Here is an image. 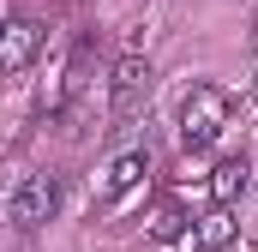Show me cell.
I'll return each mask as SVG.
<instances>
[{
    "mask_svg": "<svg viewBox=\"0 0 258 252\" xmlns=\"http://www.w3.org/2000/svg\"><path fill=\"white\" fill-rule=\"evenodd\" d=\"M144 90H150V66L144 60H120L114 66V114H132Z\"/></svg>",
    "mask_w": 258,
    "mask_h": 252,
    "instance_id": "obj_7",
    "label": "cell"
},
{
    "mask_svg": "<svg viewBox=\"0 0 258 252\" xmlns=\"http://www.w3.org/2000/svg\"><path fill=\"white\" fill-rule=\"evenodd\" d=\"M252 192V162L246 156H222L216 168H210V198L216 204H240Z\"/></svg>",
    "mask_w": 258,
    "mask_h": 252,
    "instance_id": "obj_6",
    "label": "cell"
},
{
    "mask_svg": "<svg viewBox=\"0 0 258 252\" xmlns=\"http://www.w3.org/2000/svg\"><path fill=\"white\" fill-rule=\"evenodd\" d=\"M246 234H252V240H258V210H252V222H246Z\"/></svg>",
    "mask_w": 258,
    "mask_h": 252,
    "instance_id": "obj_9",
    "label": "cell"
},
{
    "mask_svg": "<svg viewBox=\"0 0 258 252\" xmlns=\"http://www.w3.org/2000/svg\"><path fill=\"white\" fill-rule=\"evenodd\" d=\"M54 210H60V174H48V168L24 174V180L12 186V198H6V216H12L18 228H42Z\"/></svg>",
    "mask_w": 258,
    "mask_h": 252,
    "instance_id": "obj_2",
    "label": "cell"
},
{
    "mask_svg": "<svg viewBox=\"0 0 258 252\" xmlns=\"http://www.w3.org/2000/svg\"><path fill=\"white\" fill-rule=\"evenodd\" d=\"M42 42H48V24H42V18H12V24H0V78L24 72V66L42 54Z\"/></svg>",
    "mask_w": 258,
    "mask_h": 252,
    "instance_id": "obj_4",
    "label": "cell"
},
{
    "mask_svg": "<svg viewBox=\"0 0 258 252\" xmlns=\"http://www.w3.org/2000/svg\"><path fill=\"white\" fill-rule=\"evenodd\" d=\"M234 114H240L234 90H222V84H192L186 102H180V114H174L180 144H186V150H210V144L234 126Z\"/></svg>",
    "mask_w": 258,
    "mask_h": 252,
    "instance_id": "obj_1",
    "label": "cell"
},
{
    "mask_svg": "<svg viewBox=\"0 0 258 252\" xmlns=\"http://www.w3.org/2000/svg\"><path fill=\"white\" fill-rule=\"evenodd\" d=\"M234 234H240L234 204H210L204 216H192V246H198V252H222V246H234Z\"/></svg>",
    "mask_w": 258,
    "mask_h": 252,
    "instance_id": "obj_5",
    "label": "cell"
},
{
    "mask_svg": "<svg viewBox=\"0 0 258 252\" xmlns=\"http://www.w3.org/2000/svg\"><path fill=\"white\" fill-rule=\"evenodd\" d=\"M144 174H150V150H144V144H132V150H120V156H108L102 174H96V204H120L132 186H144Z\"/></svg>",
    "mask_w": 258,
    "mask_h": 252,
    "instance_id": "obj_3",
    "label": "cell"
},
{
    "mask_svg": "<svg viewBox=\"0 0 258 252\" xmlns=\"http://www.w3.org/2000/svg\"><path fill=\"white\" fill-rule=\"evenodd\" d=\"M144 234H150V240H180V234H186V210H180V204H156V210L144 216Z\"/></svg>",
    "mask_w": 258,
    "mask_h": 252,
    "instance_id": "obj_8",
    "label": "cell"
}]
</instances>
